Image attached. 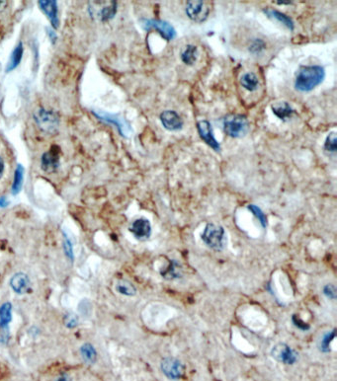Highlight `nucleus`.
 Returning <instances> with one entry per match:
<instances>
[{
	"instance_id": "1",
	"label": "nucleus",
	"mask_w": 337,
	"mask_h": 381,
	"mask_svg": "<svg viewBox=\"0 0 337 381\" xmlns=\"http://www.w3.org/2000/svg\"><path fill=\"white\" fill-rule=\"evenodd\" d=\"M325 77V70L320 65L301 66L295 79V88L300 92H309L318 86Z\"/></svg>"
},
{
	"instance_id": "2",
	"label": "nucleus",
	"mask_w": 337,
	"mask_h": 381,
	"mask_svg": "<svg viewBox=\"0 0 337 381\" xmlns=\"http://www.w3.org/2000/svg\"><path fill=\"white\" fill-rule=\"evenodd\" d=\"M223 127L226 135L232 138H239L247 133L249 122L244 115L230 114L224 118Z\"/></svg>"
},
{
	"instance_id": "3",
	"label": "nucleus",
	"mask_w": 337,
	"mask_h": 381,
	"mask_svg": "<svg viewBox=\"0 0 337 381\" xmlns=\"http://www.w3.org/2000/svg\"><path fill=\"white\" fill-rule=\"evenodd\" d=\"M203 242L211 249L222 251L226 242L224 227L214 223H208L202 233Z\"/></svg>"
},
{
	"instance_id": "4",
	"label": "nucleus",
	"mask_w": 337,
	"mask_h": 381,
	"mask_svg": "<svg viewBox=\"0 0 337 381\" xmlns=\"http://www.w3.org/2000/svg\"><path fill=\"white\" fill-rule=\"evenodd\" d=\"M140 26L145 31L156 30L167 42H170L176 38V31L174 27L169 22L164 20L142 18L140 20Z\"/></svg>"
},
{
	"instance_id": "5",
	"label": "nucleus",
	"mask_w": 337,
	"mask_h": 381,
	"mask_svg": "<svg viewBox=\"0 0 337 381\" xmlns=\"http://www.w3.org/2000/svg\"><path fill=\"white\" fill-rule=\"evenodd\" d=\"M34 119L38 127L48 133H54L57 130L59 125V119L57 115L53 111L40 109L35 115Z\"/></svg>"
},
{
	"instance_id": "6",
	"label": "nucleus",
	"mask_w": 337,
	"mask_h": 381,
	"mask_svg": "<svg viewBox=\"0 0 337 381\" xmlns=\"http://www.w3.org/2000/svg\"><path fill=\"white\" fill-rule=\"evenodd\" d=\"M105 2L95 1L90 2L88 7V12L92 18L99 19L101 21H107L112 19L117 12V1H110L109 4H104Z\"/></svg>"
},
{
	"instance_id": "7",
	"label": "nucleus",
	"mask_w": 337,
	"mask_h": 381,
	"mask_svg": "<svg viewBox=\"0 0 337 381\" xmlns=\"http://www.w3.org/2000/svg\"><path fill=\"white\" fill-rule=\"evenodd\" d=\"M162 373L170 380H179L185 372L184 364L175 357H165L160 363Z\"/></svg>"
},
{
	"instance_id": "8",
	"label": "nucleus",
	"mask_w": 337,
	"mask_h": 381,
	"mask_svg": "<svg viewBox=\"0 0 337 381\" xmlns=\"http://www.w3.org/2000/svg\"><path fill=\"white\" fill-rule=\"evenodd\" d=\"M186 14L192 21L202 23L208 18L210 8L208 4L202 0H191L186 4Z\"/></svg>"
},
{
	"instance_id": "9",
	"label": "nucleus",
	"mask_w": 337,
	"mask_h": 381,
	"mask_svg": "<svg viewBox=\"0 0 337 381\" xmlns=\"http://www.w3.org/2000/svg\"><path fill=\"white\" fill-rule=\"evenodd\" d=\"M271 356L278 361L285 364H294L297 361V354L288 345L280 343L273 347Z\"/></svg>"
},
{
	"instance_id": "10",
	"label": "nucleus",
	"mask_w": 337,
	"mask_h": 381,
	"mask_svg": "<svg viewBox=\"0 0 337 381\" xmlns=\"http://www.w3.org/2000/svg\"><path fill=\"white\" fill-rule=\"evenodd\" d=\"M196 127L201 138L214 150L221 151V145L215 138L211 123L207 120H202L197 122Z\"/></svg>"
},
{
	"instance_id": "11",
	"label": "nucleus",
	"mask_w": 337,
	"mask_h": 381,
	"mask_svg": "<svg viewBox=\"0 0 337 381\" xmlns=\"http://www.w3.org/2000/svg\"><path fill=\"white\" fill-rule=\"evenodd\" d=\"M130 231L138 240H146L151 235L152 228L148 219L144 217H140L136 219L132 223L130 227Z\"/></svg>"
},
{
	"instance_id": "12",
	"label": "nucleus",
	"mask_w": 337,
	"mask_h": 381,
	"mask_svg": "<svg viewBox=\"0 0 337 381\" xmlns=\"http://www.w3.org/2000/svg\"><path fill=\"white\" fill-rule=\"evenodd\" d=\"M159 119L162 126L169 131L180 130L182 129L184 125L182 118L175 111H171V110L162 112L160 114Z\"/></svg>"
},
{
	"instance_id": "13",
	"label": "nucleus",
	"mask_w": 337,
	"mask_h": 381,
	"mask_svg": "<svg viewBox=\"0 0 337 381\" xmlns=\"http://www.w3.org/2000/svg\"><path fill=\"white\" fill-rule=\"evenodd\" d=\"M59 165V148L55 145L49 151L45 152L42 156L41 166L47 173L55 172Z\"/></svg>"
},
{
	"instance_id": "14",
	"label": "nucleus",
	"mask_w": 337,
	"mask_h": 381,
	"mask_svg": "<svg viewBox=\"0 0 337 381\" xmlns=\"http://www.w3.org/2000/svg\"><path fill=\"white\" fill-rule=\"evenodd\" d=\"M39 6L44 14L49 18L52 26L57 29L59 26V20L57 16V4L56 0H41Z\"/></svg>"
},
{
	"instance_id": "15",
	"label": "nucleus",
	"mask_w": 337,
	"mask_h": 381,
	"mask_svg": "<svg viewBox=\"0 0 337 381\" xmlns=\"http://www.w3.org/2000/svg\"><path fill=\"white\" fill-rule=\"evenodd\" d=\"M93 113L100 120H103V121H105L107 123L115 125L118 127L119 132L123 136H127L128 135L127 132L131 131L130 125L126 121H124L122 118H120L118 116H113V115H110V114H107V113H98V112H93Z\"/></svg>"
},
{
	"instance_id": "16",
	"label": "nucleus",
	"mask_w": 337,
	"mask_h": 381,
	"mask_svg": "<svg viewBox=\"0 0 337 381\" xmlns=\"http://www.w3.org/2000/svg\"><path fill=\"white\" fill-rule=\"evenodd\" d=\"M10 286L16 293L24 294L29 291L31 287V281L26 274L17 273L11 278Z\"/></svg>"
},
{
	"instance_id": "17",
	"label": "nucleus",
	"mask_w": 337,
	"mask_h": 381,
	"mask_svg": "<svg viewBox=\"0 0 337 381\" xmlns=\"http://www.w3.org/2000/svg\"><path fill=\"white\" fill-rule=\"evenodd\" d=\"M272 112L276 117H278L283 122H286L287 119L291 118L293 114H295V110L291 107V105L286 101H279L271 106Z\"/></svg>"
},
{
	"instance_id": "18",
	"label": "nucleus",
	"mask_w": 337,
	"mask_h": 381,
	"mask_svg": "<svg viewBox=\"0 0 337 381\" xmlns=\"http://www.w3.org/2000/svg\"><path fill=\"white\" fill-rule=\"evenodd\" d=\"M263 12H264V14H265L268 18L274 19V20L280 22L282 25H284L285 27H287V28H288L289 30H291V31L294 30L295 24H294L293 20H292L289 16H287L286 14H284V13H282V12L276 10V9L269 8V7H268V8H264V9H263Z\"/></svg>"
},
{
	"instance_id": "19",
	"label": "nucleus",
	"mask_w": 337,
	"mask_h": 381,
	"mask_svg": "<svg viewBox=\"0 0 337 381\" xmlns=\"http://www.w3.org/2000/svg\"><path fill=\"white\" fill-rule=\"evenodd\" d=\"M23 51H24L23 44H22V42H19V44L15 47V49L13 50V51L9 57V60L6 64L5 72H10V71L14 70L19 65V63L21 62L22 56H23Z\"/></svg>"
},
{
	"instance_id": "20",
	"label": "nucleus",
	"mask_w": 337,
	"mask_h": 381,
	"mask_svg": "<svg viewBox=\"0 0 337 381\" xmlns=\"http://www.w3.org/2000/svg\"><path fill=\"white\" fill-rule=\"evenodd\" d=\"M240 85L249 92L255 91L259 85L258 77L253 72L244 73L240 78Z\"/></svg>"
},
{
	"instance_id": "21",
	"label": "nucleus",
	"mask_w": 337,
	"mask_h": 381,
	"mask_svg": "<svg viewBox=\"0 0 337 381\" xmlns=\"http://www.w3.org/2000/svg\"><path fill=\"white\" fill-rule=\"evenodd\" d=\"M198 58V48L193 45H187L181 52V59L186 65H193Z\"/></svg>"
},
{
	"instance_id": "22",
	"label": "nucleus",
	"mask_w": 337,
	"mask_h": 381,
	"mask_svg": "<svg viewBox=\"0 0 337 381\" xmlns=\"http://www.w3.org/2000/svg\"><path fill=\"white\" fill-rule=\"evenodd\" d=\"M80 354L86 363H94L97 358V352L91 344H84L80 348Z\"/></svg>"
},
{
	"instance_id": "23",
	"label": "nucleus",
	"mask_w": 337,
	"mask_h": 381,
	"mask_svg": "<svg viewBox=\"0 0 337 381\" xmlns=\"http://www.w3.org/2000/svg\"><path fill=\"white\" fill-rule=\"evenodd\" d=\"M12 319V305L10 302L3 303L0 306V326L7 327Z\"/></svg>"
},
{
	"instance_id": "24",
	"label": "nucleus",
	"mask_w": 337,
	"mask_h": 381,
	"mask_svg": "<svg viewBox=\"0 0 337 381\" xmlns=\"http://www.w3.org/2000/svg\"><path fill=\"white\" fill-rule=\"evenodd\" d=\"M24 174H25L24 167L21 164H18L14 173V181L12 186L13 195H17L21 191L23 186V181H24Z\"/></svg>"
},
{
	"instance_id": "25",
	"label": "nucleus",
	"mask_w": 337,
	"mask_h": 381,
	"mask_svg": "<svg viewBox=\"0 0 337 381\" xmlns=\"http://www.w3.org/2000/svg\"><path fill=\"white\" fill-rule=\"evenodd\" d=\"M116 290L120 293V294H123V295H126V296H133L137 293V289L136 287L129 281H126V280H122V281H119L116 285Z\"/></svg>"
},
{
	"instance_id": "26",
	"label": "nucleus",
	"mask_w": 337,
	"mask_h": 381,
	"mask_svg": "<svg viewBox=\"0 0 337 381\" xmlns=\"http://www.w3.org/2000/svg\"><path fill=\"white\" fill-rule=\"evenodd\" d=\"M161 275L166 278V279H178L180 278L181 274H180V269H179V265L174 261L172 260L170 262V265L168 266V268L161 273Z\"/></svg>"
},
{
	"instance_id": "27",
	"label": "nucleus",
	"mask_w": 337,
	"mask_h": 381,
	"mask_svg": "<svg viewBox=\"0 0 337 381\" xmlns=\"http://www.w3.org/2000/svg\"><path fill=\"white\" fill-rule=\"evenodd\" d=\"M247 208L249 211L253 213V215L258 219V221L260 222V224L262 225L263 228H265L267 226V217L259 206H257L255 204H249V205H247Z\"/></svg>"
},
{
	"instance_id": "28",
	"label": "nucleus",
	"mask_w": 337,
	"mask_h": 381,
	"mask_svg": "<svg viewBox=\"0 0 337 381\" xmlns=\"http://www.w3.org/2000/svg\"><path fill=\"white\" fill-rule=\"evenodd\" d=\"M324 149L331 153H335L337 150V134L335 131H331L324 142Z\"/></svg>"
},
{
	"instance_id": "29",
	"label": "nucleus",
	"mask_w": 337,
	"mask_h": 381,
	"mask_svg": "<svg viewBox=\"0 0 337 381\" xmlns=\"http://www.w3.org/2000/svg\"><path fill=\"white\" fill-rule=\"evenodd\" d=\"M335 338V330L326 333L321 339L319 343V350L323 353H328L330 351V344L332 340Z\"/></svg>"
},
{
	"instance_id": "30",
	"label": "nucleus",
	"mask_w": 337,
	"mask_h": 381,
	"mask_svg": "<svg viewBox=\"0 0 337 381\" xmlns=\"http://www.w3.org/2000/svg\"><path fill=\"white\" fill-rule=\"evenodd\" d=\"M266 48V44L263 40H260V39H255L254 41H252V43L250 44L248 50L251 53L253 54H259L261 53Z\"/></svg>"
},
{
	"instance_id": "31",
	"label": "nucleus",
	"mask_w": 337,
	"mask_h": 381,
	"mask_svg": "<svg viewBox=\"0 0 337 381\" xmlns=\"http://www.w3.org/2000/svg\"><path fill=\"white\" fill-rule=\"evenodd\" d=\"M63 250H64V253H65L66 257L69 260L73 261V247H72V244H71L70 240L66 236L63 239Z\"/></svg>"
},
{
	"instance_id": "32",
	"label": "nucleus",
	"mask_w": 337,
	"mask_h": 381,
	"mask_svg": "<svg viewBox=\"0 0 337 381\" xmlns=\"http://www.w3.org/2000/svg\"><path fill=\"white\" fill-rule=\"evenodd\" d=\"M292 321H293V324L298 328V329H300V330H302V331H308L310 327H309V325L308 324V323H306V322H304L300 317H298L297 315H294L293 317H292Z\"/></svg>"
},
{
	"instance_id": "33",
	"label": "nucleus",
	"mask_w": 337,
	"mask_h": 381,
	"mask_svg": "<svg viewBox=\"0 0 337 381\" xmlns=\"http://www.w3.org/2000/svg\"><path fill=\"white\" fill-rule=\"evenodd\" d=\"M9 338H10V331H9V327H2L0 326V344H7V342L9 341Z\"/></svg>"
},
{
	"instance_id": "34",
	"label": "nucleus",
	"mask_w": 337,
	"mask_h": 381,
	"mask_svg": "<svg viewBox=\"0 0 337 381\" xmlns=\"http://www.w3.org/2000/svg\"><path fill=\"white\" fill-rule=\"evenodd\" d=\"M323 294L327 298L334 300L336 298V287L333 284H326L323 287Z\"/></svg>"
},
{
	"instance_id": "35",
	"label": "nucleus",
	"mask_w": 337,
	"mask_h": 381,
	"mask_svg": "<svg viewBox=\"0 0 337 381\" xmlns=\"http://www.w3.org/2000/svg\"><path fill=\"white\" fill-rule=\"evenodd\" d=\"M8 204H9V202L7 201V199L5 197L0 198V206H1V207H6Z\"/></svg>"
},
{
	"instance_id": "36",
	"label": "nucleus",
	"mask_w": 337,
	"mask_h": 381,
	"mask_svg": "<svg viewBox=\"0 0 337 381\" xmlns=\"http://www.w3.org/2000/svg\"><path fill=\"white\" fill-rule=\"evenodd\" d=\"M56 381H71V380H70V378H69L68 375H66V374H61V375H59V376L56 378Z\"/></svg>"
},
{
	"instance_id": "37",
	"label": "nucleus",
	"mask_w": 337,
	"mask_h": 381,
	"mask_svg": "<svg viewBox=\"0 0 337 381\" xmlns=\"http://www.w3.org/2000/svg\"><path fill=\"white\" fill-rule=\"evenodd\" d=\"M3 172H4V161L1 157H0V178H1Z\"/></svg>"
},
{
	"instance_id": "38",
	"label": "nucleus",
	"mask_w": 337,
	"mask_h": 381,
	"mask_svg": "<svg viewBox=\"0 0 337 381\" xmlns=\"http://www.w3.org/2000/svg\"><path fill=\"white\" fill-rule=\"evenodd\" d=\"M49 37H50L51 41L53 42V44H55V42L56 40V35L52 30H49Z\"/></svg>"
},
{
	"instance_id": "39",
	"label": "nucleus",
	"mask_w": 337,
	"mask_h": 381,
	"mask_svg": "<svg viewBox=\"0 0 337 381\" xmlns=\"http://www.w3.org/2000/svg\"><path fill=\"white\" fill-rule=\"evenodd\" d=\"M277 4H280V5H289V4H292L293 2L292 1H276Z\"/></svg>"
},
{
	"instance_id": "40",
	"label": "nucleus",
	"mask_w": 337,
	"mask_h": 381,
	"mask_svg": "<svg viewBox=\"0 0 337 381\" xmlns=\"http://www.w3.org/2000/svg\"><path fill=\"white\" fill-rule=\"evenodd\" d=\"M2 3H4V1H0V6H1Z\"/></svg>"
}]
</instances>
